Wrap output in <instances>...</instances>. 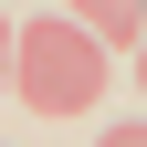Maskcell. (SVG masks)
<instances>
[{
    "instance_id": "7a4b0ae2",
    "label": "cell",
    "mask_w": 147,
    "mask_h": 147,
    "mask_svg": "<svg viewBox=\"0 0 147 147\" xmlns=\"http://www.w3.org/2000/svg\"><path fill=\"white\" fill-rule=\"evenodd\" d=\"M74 11H84L95 42H126V32H137V0H74Z\"/></svg>"
},
{
    "instance_id": "3957f363",
    "label": "cell",
    "mask_w": 147,
    "mask_h": 147,
    "mask_svg": "<svg viewBox=\"0 0 147 147\" xmlns=\"http://www.w3.org/2000/svg\"><path fill=\"white\" fill-rule=\"evenodd\" d=\"M95 147H147V126H105V137H95Z\"/></svg>"
},
{
    "instance_id": "277c9868",
    "label": "cell",
    "mask_w": 147,
    "mask_h": 147,
    "mask_svg": "<svg viewBox=\"0 0 147 147\" xmlns=\"http://www.w3.org/2000/svg\"><path fill=\"white\" fill-rule=\"evenodd\" d=\"M0 95H11V11H0Z\"/></svg>"
},
{
    "instance_id": "8992f818",
    "label": "cell",
    "mask_w": 147,
    "mask_h": 147,
    "mask_svg": "<svg viewBox=\"0 0 147 147\" xmlns=\"http://www.w3.org/2000/svg\"><path fill=\"white\" fill-rule=\"evenodd\" d=\"M137 32H147V0H137Z\"/></svg>"
},
{
    "instance_id": "6da1fadb",
    "label": "cell",
    "mask_w": 147,
    "mask_h": 147,
    "mask_svg": "<svg viewBox=\"0 0 147 147\" xmlns=\"http://www.w3.org/2000/svg\"><path fill=\"white\" fill-rule=\"evenodd\" d=\"M11 95L42 116H84L105 95V42L84 21H21L11 32Z\"/></svg>"
},
{
    "instance_id": "5b68a950",
    "label": "cell",
    "mask_w": 147,
    "mask_h": 147,
    "mask_svg": "<svg viewBox=\"0 0 147 147\" xmlns=\"http://www.w3.org/2000/svg\"><path fill=\"white\" fill-rule=\"evenodd\" d=\"M137 95H147V53H137Z\"/></svg>"
}]
</instances>
